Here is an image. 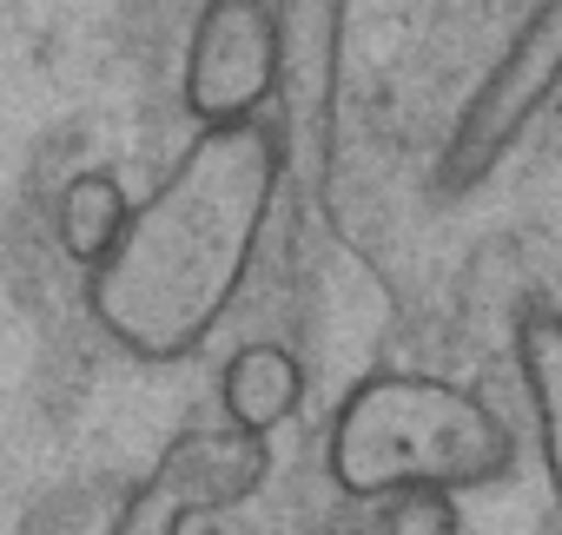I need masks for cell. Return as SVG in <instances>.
I'll list each match as a JSON object with an SVG mask.
<instances>
[{
  "label": "cell",
  "instance_id": "4",
  "mask_svg": "<svg viewBox=\"0 0 562 535\" xmlns=\"http://www.w3.org/2000/svg\"><path fill=\"white\" fill-rule=\"evenodd\" d=\"M345 34L351 0H271V41H278V87L271 126L285 139V166L325 172L345 93Z\"/></svg>",
  "mask_w": 562,
  "mask_h": 535
},
{
  "label": "cell",
  "instance_id": "2",
  "mask_svg": "<svg viewBox=\"0 0 562 535\" xmlns=\"http://www.w3.org/2000/svg\"><path fill=\"white\" fill-rule=\"evenodd\" d=\"M516 469V436L490 397L430 371H371L345 390L325 430V476L345 502L470 496Z\"/></svg>",
  "mask_w": 562,
  "mask_h": 535
},
{
  "label": "cell",
  "instance_id": "10",
  "mask_svg": "<svg viewBox=\"0 0 562 535\" xmlns=\"http://www.w3.org/2000/svg\"><path fill=\"white\" fill-rule=\"evenodd\" d=\"M358 509H371L364 535H463L457 496L411 489V496H384V502H358Z\"/></svg>",
  "mask_w": 562,
  "mask_h": 535
},
{
  "label": "cell",
  "instance_id": "11",
  "mask_svg": "<svg viewBox=\"0 0 562 535\" xmlns=\"http://www.w3.org/2000/svg\"><path fill=\"white\" fill-rule=\"evenodd\" d=\"M192 522H199V515H192L159 476H146V482L126 496V509H120V522H113L106 535H186Z\"/></svg>",
  "mask_w": 562,
  "mask_h": 535
},
{
  "label": "cell",
  "instance_id": "7",
  "mask_svg": "<svg viewBox=\"0 0 562 535\" xmlns=\"http://www.w3.org/2000/svg\"><path fill=\"white\" fill-rule=\"evenodd\" d=\"M509 357H516V384H522V403H529L536 463H542L549 502L562 515V311L555 305H522Z\"/></svg>",
  "mask_w": 562,
  "mask_h": 535
},
{
  "label": "cell",
  "instance_id": "9",
  "mask_svg": "<svg viewBox=\"0 0 562 535\" xmlns=\"http://www.w3.org/2000/svg\"><path fill=\"white\" fill-rule=\"evenodd\" d=\"M120 225H126V192H120L113 172H80L60 192V205H54V238H60V251L80 264V272H93V264L106 258Z\"/></svg>",
  "mask_w": 562,
  "mask_h": 535
},
{
  "label": "cell",
  "instance_id": "3",
  "mask_svg": "<svg viewBox=\"0 0 562 535\" xmlns=\"http://www.w3.org/2000/svg\"><path fill=\"white\" fill-rule=\"evenodd\" d=\"M562 93V0H536L463 100L443 152H437V185L443 192H476L516 146L522 133L555 106Z\"/></svg>",
  "mask_w": 562,
  "mask_h": 535
},
{
  "label": "cell",
  "instance_id": "5",
  "mask_svg": "<svg viewBox=\"0 0 562 535\" xmlns=\"http://www.w3.org/2000/svg\"><path fill=\"white\" fill-rule=\"evenodd\" d=\"M271 87H278L271 0H205L192 21V41H186V80H179L192 126L265 119Z\"/></svg>",
  "mask_w": 562,
  "mask_h": 535
},
{
  "label": "cell",
  "instance_id": "1",
  "mask_svg": "<svg viewBox=\"0 0 562 535\" xmlns=\"http://www.w3.org/2000/svg\"><path fill=\"white\" fill-rule=\"evenodd\" d=\"M285 172L271 113L245 126H199L172 172L126 205L120 238L87 272L93 325L146 364L192 357L245 298Z\"/></svg>",
  "mask_w": 562,
  "mask_h": 535
},
{
  "label": "cell",
  "instance_id": "8",
  "mask_svg": "<svg viewBox=\"0 0 562 535\" xmlns=\"http://www.w3.org/2000/svg\"><path fill=\"white\" fill-rule=\"evenodd\" d=\"M218 403H225V423L232 430H251V436H271L285 430L299 410H305V364L271 344V338H251L225 357L218 371Z\"/></svg>",
  "mask_w": 562,
  "mask_h": 535
},
{
  "label": "cell",
  "instance_id": "6",
  "mask_svg": "<svg viewBox=\"0 0 562 535\" xmlns=\"http://www.w3.org/2000/svg\"><path fill=\"white\" fill-rule=\"evenodd\" d=\"M153 476L192 509V515H225L238 502H251L271 476V436H251V430H186L159 463Z\"/></svg>",
  "mask_w": 562,
  "mask_h": 535
}]
</instances>
